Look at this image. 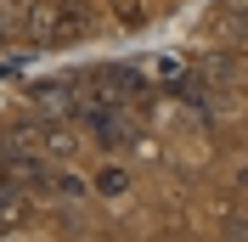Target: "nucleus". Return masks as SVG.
Listing matches in <instances>:
<instances>
[{
  "label": "nucleus",
  "instance_id": "423d86ee",
  "mask_svg": "<svg viewBox=\"0 0 248 242\" xmlns=\"http://www.w3.org/2000/svg\"><path fill=\"white\" fill-rule=\"evenodd\" d=\"M102 6H108V12L119 17L124 29H136V23H141V0H102Z\"/></svg>",
  "mask_w": 248,
  "mask_h": 242
},
{
  "label": "nucleus",
  "instance_id": "f03ea898",
  "mask_svg": "<svg viewBox=\"0 0 248 242\" xmlns=\"http://www.w3.org/2000/svg\"><path fill=\"white\" fill-rule=\"evenodd\" d=\"M23 220H29V197L17 192V186L0 192V242H12L17 231H23Z\"/></svg>",
  "mask_w": 248,
  "mask_h": 242
},
{
  "label": "nucleus",
  "instance_id": "0eeeda50",
  "mask_svg": "<svg viewBox=\"0 0 248 242\" xmlns=\"http://www.w3.org/2000/svg\"><path fill=\"white\" fill-rule=\"evenodd\" d=\"M232 186H237V192H248V164H243V169L232 175Z\"/></svg>",
  "mask_w": 248,
  "mask_h": 242
},
{
  "label": "nucleus",
  "instance_id": "f257e3e1",
  "mask_svg": "<svg viewBox=\"0 0 248 242\" xmlns=\"http://www.w3.org/2000/svg\"><path fill=\"white\" fill-rule=\"evenodd\" d=\"M34 141H40V152H46V158H74V152L85 147L74 124H46V130H40Z\"/></svg>",
  "mask_w": 248,
  "mask_h": 242
},
{
  "label": "nucleus",
  "instance_id": "20e7f679",
  "mask_svg": "<svg viewBox=\"0 0 248 242\" xmlns=\"http://www.w3.org/2000/svg\"><path fill=\"white\" fill-rule=\"evenodd\" d=\"M96 192H102V197H124V192H130V175H124V169H102V175H96Z\"/></svg>",
  "mask_w": 248,
  "mask_h": 242
},
{
  "label": "nucleus",
  "instance_id": "39448f33",
  "mask_svg": "<svg viewBox=\"0 0 248 242\" xmlns=\"http://www.w3.org/2000/svg\"><path fill=\"white\" fill-rule=\"evenodd\" d=\"M68 23H79V29H91V0H51Z\"/></svg>",
  "mask_w": 248,
  "mask_h": 242
},
{
  "label": "nucleus",
  "instance_id": "7ed1b4c3",
  "mask_svg": "<svg viewBox=\"0 0 248 242\" xmlns=\"http://www.w3.org/2000/svg\"><path fill=\"white\" fill-rule=\"evenodd\" d=\"M220 237L226 242H248V209H226L220 214Z\"/></svg>",
  "mask_w": 248,
  "mask_h": 242
}]
</instances>
